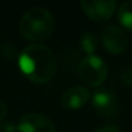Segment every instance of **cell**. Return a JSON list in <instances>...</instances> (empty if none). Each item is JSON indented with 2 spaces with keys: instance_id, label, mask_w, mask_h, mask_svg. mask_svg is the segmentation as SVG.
<instances>
[{
  "instance_id": "4fadbf2b",
  "label": "cell",
  "mask_w": 132,
  "mask_h": 132,
  "mask_svg": "<svg viewBox=\"0 0 132 132\" xmlns=\"http://www.w3.org/2000/svg\"><path fill=\"white\" fill-rule=\"evenodd\" d=\"M0 132H17V126L12 122L0 123Z\"/></svg>"
},
{
  "instance_id": "9c48e42d",
  "label": "cell",
  "mask_w": 132,
  "mask_h": 132,
  "mask_svg": "<svg viewBox=\"0 0 132 132\" xmlns=\"http://www.w3.org/2000/svg\"><path fill=\"white\" fill-rule=\"evenodd\" d=\"M118 20L124 29L132 31V0L120 4L118 9Z\"/></svg>"
},
{
  "instance_id": "5b68a950",
  "label": "cell",
  "mask_w": 132,
  "mask_h": 132,
  "mask_svg": "<svg viewBox=\"0 0 132 132\" xmlns=\"http://www.w3.org/2000/svg\"><path fill=\"white\" fill-rule=\"evenodd\" d=\"M80 8L83 12L93 21L96 22H104L108 21L117 9V3L114 0H106V2H100V0H82Z\"/></svg>"
},
{
  "instance_id": "8992f818",
  "label": "cell",
  "mask_w": 132,
  "mask_h": 132,
  "mask_svg": "<svg viewBox=\"0 0 132 132\" xmlns=\"http://www.w3.org/2000/svg\"><path fill=\"white\" fill-rule=\"evenodd\" d=\"M92 109L102 118H111L118 109V101L113 91L100 88L92 95Z\"/></svg>"
},
{
  "instance_id": "6da1fadb",
  "label": "cell",
  "mask_w": 132,
  "mask_h": 132,
  "mask_svg": "<svg viewBox=\"0 0 132 132\" xmlns=\"http://www.w3.org/2000/svg\"><path fill=\"white\" fill-rule=\"evenodd\" d=\"M18 66L23 75L34 83H47L57 70L54 53L45 45L35 43L27 45L18 56Z\"/></svg>"
},
{
  "instance_id": "9a60e30c",
  "label": "cell",
  "mask_w": 132,
  "mask_h": 132,
  "mask_svg": "<svg viewBox=\"0 0 132 132\" xmlns=\"http://www.w3.org/2000/svg\"><path fill=\"white\" fill-rule=\"evenodd\" d=\"M7 113H8V106H7V104H5L3 100H0V120L5 118Z\"/></svg>"
},
{
  "instance_id": "3957f363",
  "label": "cell",
  "mask_w": 132,
  "mask_h": 132,
  "mask_svg": "<svg viewBox=\"0 0 132 132\" xmlns=\"http://www.w3.org/2000/svg\"><path fill=\"white\" fill-rule=\"evenodd\" d=\"M78 75L87 86L98 87L108 77V66L100 56H86L78 65Z\"/></svg>"
},
{
  "instance_id": "30bf717a",
  "label": "cell",
  "mask_w": 132,
  "mask_h": 132,
  "mask_svg": "<svg viewBox=\"0 0 132 132\" xmlns=\"http://www.w3.org/2000/svg\"><path fill=\"white\" fill-rule=\"evenodd\" d=\"M80 47L82 49L87 53V56L93 54V52L98 47V39L95 34L92 32H84L80 38Z\"/></svg>"
},
{
  "instance_id": "5bb4252c",
  "label": "cell",
  "mask_w": 132,
  "mask_h": 132,
  "mask_svg": "<svg viewBox=\"0 0 132 132\" xmlns=\"http://www.w3.org/2000/svg\"><path fill=\"white\" fill-rule=\"evenodd\" d=\"M95 132H120L119 128L114 124H106L104 127H100L98 129H96Z\"/></svg>"
},
{
  "instance_id": "7c38bea8",
  "label": "cell",
  "mask_w": 132,
  "mask_h": 132,
  "mask_svg": "<svg viewBox=\"0 0 132 132\" xmlns=\"http://www.w3.org/2000/svg\"><path fill=\"white\" fill-rule=\"evenodd\" d=\"M122 80L126 86L132 87V65H129L128 68L124 69V71L122 74Z\"/></svg>"
},
{
  "instance_id": "8fae6325",
  "label": "cell",
  "mask_w": 132,
  "mask_h": 132,
  "mask_svg": "<svg viewBox=\"0 0 132 132\" xmlns=\"http://www.w3.org/2000/svg\"><path fill=\"white\" fill-rule=\"evenodd\" d=\"M0 49H2V53H3L4 56H7V57H9V58H13V56L16 54V48H14V45L11 44V43H4V44H2V45H0Z\"/></svg>"
},
{
  "instance_id": "ba28073f",
  "label": "cell",
  "mask_w": 132,
  "mask_h": 132,
  "mask_svg": "<svg viewBox=\"0 0 132 132\" xmlns=\"http://www.w3.org/2000/svg\"><path fill=\"white\" fill-rule=\"evenodd\" d=\"M91 95L89 91L83 87V86H74L69 89H66L63 92V95L61 96V106L68 109V110H77L83 108L88 100H89Z\"/></svg>"
},
{
  "instance_id": "277c9868",
  "label": "cell",
  "mask_w": 132,
  "mask_h": 132,
  "mask_svg": "<svg viewBox=\"0 0 132 132\" xmlns=\"http://www.w3.org/2000/svg\"><path fill=\"white\" fill-rule=\"evenodd\" d=\"M101 40L104 47L114 54L123 53L129 44V39L126 34V31L117 26V25H108L104 27L101 34Z\"/></svg>"
},
{
  "instance_id": "52a82bcc",
  "label": "cell",
  "mask_w": 132,
  "mask_h": 132,
  "mask_svg": "<svg viewBox=\"0 0 132 132\" xmlns=\"http://www.w3.org/2000/svg\"><path fill=\"white\" fill-rule=\"evenodd\" d=\"M17 131L20 132H56V127L54 123L42 115V114H36V113H30V114H25L18 124H17Z\"/></svg>"
},
{
  "instance_id": "7a4b0ae2",
  "label": "cell",
  "mask_w": 132,
  "mask_h": 132,
  "mask_svg": "<svg viewBox=\"0 0 132 132\" xmlns=\"http://www.w3.org/2000/svg\"><path fill=\"white\" fill-rule=\"evenodd\" d=\"M53 16L43 7H34L29 9L20 21L21 34L31 42L45 40L53 32Z\"/></svg>"
}]
</instances>
